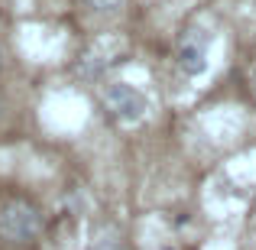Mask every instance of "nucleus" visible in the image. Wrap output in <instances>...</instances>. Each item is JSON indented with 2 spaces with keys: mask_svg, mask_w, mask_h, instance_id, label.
<instances>
[{
  "mask_svg": "<svg viewBox=\"0 0 256 250\" xmlns=\"http://www.w3.org/2000/svg\"><path fill=\"white\" fill-rule=\"evenodd\" d=\"M0 234L13 244H30L42 234V214L32 201H23V198H13L4 205L0 211Z\"/></svg>",
  "mask_w": 256,
  "mask_h": 250,
  "instance_id": "f257e3e1",
  "label": "nucleus"
},
{
  "mask_svg": "<svg viewBox=\"0 0 256 250\" xmlns=\"http://www.w3.org/2000/svg\"><path fill=\"white\" fill-rule=\"evenodd\" d=\"M104 107L120 120V124H136V120L146 117L150 111V101L140 88L126 85V82H114L104 88Z\"/></svg>",
  "mask_w": 256,
  "mask_h": 250,
  "instance_id": "f03ea898",
  "label": "nucleus"
},
{
  "mask_svg": "<svg viewBox=\"0 0 256 250\" xmlns=\"http://www.w3.org/2000/svg\"><path fill=\"white\" fill-rule=\"evenodd\" d=\"M178 69L185 72V75H201V72L208 69V39L204 33L192 30L182 36L178 43Z\"/></svg>",
  "mask_w": 256,
  "mask_h": 250,
  "instance_id": "7ed1b4c3",
  "label": "nucleus"
},
{
  "mask_svg": "<svg viewBox=\"0 0 256 250\" xmlns=\"http://www.w3.org/2000/svg\"><path fill=\"white\" fill-rule=\"evenodd\" d=\"M88 250H130V247H126V240L120 234H100Z\"/></svg>",
  "mask_w": 256,
  "mask_h": 250,
  "instance_id": "20e7f679",
  "label": "nucleus"
},
{
  "mask_svg": "<svg viewBox=\"0 0 256 250\" xmlns=\"http://www.w3.org/2000/svg\"><path fill=\"white\" fill-rule=\"evenodd\" d=\"M91 10H98V13H117V10H124L126 7V0H84Z\"/></svg>",
  "mask_w": 256,
  "mask_h": 250,
  "instance_id": "39448f33",
  "label": "nucleus"
},
{
  "mask_svg": "<svg viewBox=\"0 0 256 250\" xmlns=\"http://www.w3.org/2000/svg\"><path fill=\"white\" fill-rule=\"evenodd\" d=\"M0 65H4V52H0Z\"/></svg>",
  "mask_w": 256,
  "mask_h": 250,
  "instance_id": "423d86ee",
  "label": "nucleus"
}]
</instances>
